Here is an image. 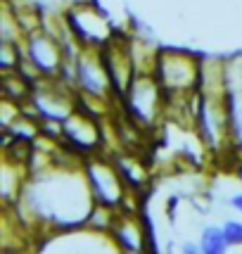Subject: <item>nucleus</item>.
I'll return each instance as SVG.
<instances>
[{"label":"nucleus","instance_id":"f257e3e1","mask_svg":"<svg viewBox=\"0 0 242 254\" xmlns=\"http://www.w3.org/2000/svg\"><path fill=\"white\" fill-rule=\"evenodd\" d=\"M226 235L221 231H216V228H209V231H204V238H202V250L204 252H214L219 254L223 252V247H226Z\"/></svg>","mask_w":242,"mask_h":254},{"label":"nucleus","instance_id":"f03ea898","mask_svg":"<svg viewBox=\"0 0 242 254\" xmlns=\"http://www.w3.org/2000/svg\"><path fill=\"white\" fill-rule=\"evenodd\" d=\"M223 235H226L228 243H242V226L240 223H228L223 228Z\"/></svg>","mask_w":242,"mask_h":254},{"label":"nucleus","instance_id":"7ed1b4c3","mask_svg":"<svg viewBox=\"0 0 242 254\" xmlns=\"http://www.w3.org/2000/svg\"><path fill=\"white\" fill-rule=\"evenodd\" d=\"M233 204H235L238 209H242V195H240V197H235V199H233Z\"/></svg>","mask_w":242,"mask_h":254}]
</instances>
